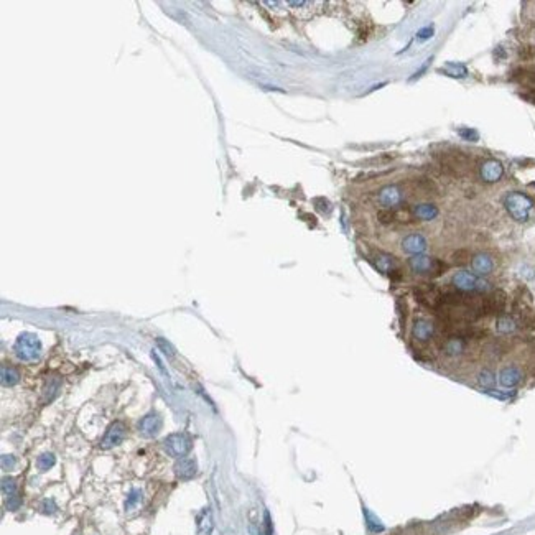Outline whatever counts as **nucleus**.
I'll return each instance as SVG.
<instances>
[{"label":"nucleus","mask_w":535,"mask_h":535,"mask_svg":"<svg viewBox=\"0 0 535 535\" xmlns=\"http://www.w3.org/2000/svg\"><path fill=\"white\" fill-rule=\"evenodd\" d=\"M504 206L508 212L512 216V219L519 222H526L528 216H530V211L534 208V201L528 198L527 194L519 193V191H514V193H509L504 198Z\"/></svg>","instance_id":"obj_1"},{"label":"nucleus","mask_w":535,"mask_h":535,"mask_svg":"<svg viewBox=\"0 0 535 535\" xmlns=\"http://www.w3.org/2000/svg\"><path fill=\"white\" fill-rule=\"evenodd\" d=\"M452 284L456 290L464 292V294H470V292H486L489 288L488 282L472 275L471 272H466V270L456 272L452 277Z\"/></svg>","instance_id":"obj_2"},{"label":"nucleus","mask_w":535,"mask_h":535,"mask_svg":"<svg viewBox=\"0 0 535 535\" xmlns=\"http://www.w3.org/2000/svg\"><path fill=\"white\" fill-rule=\"evenodd\" d=\"M191 446H193V442L184 433H173V435L166 436L165 442H163L165 452L170 456H174V458H183L191 450Z\"/></svg>","instance_id":"obj_3"},{"label":"nucleus","mask_w":535,"mask_h":535,"mask_svg":"<svg viewBox=\"0 0 535 535\" xmlns=\"http://www.w3.org/2000/svg\"><path fill=\"white\" fill-rule=\"evenodd\" d=\"M414 295L416 298V302L430 310H435L436 312L442 306V288H438L435 285L418 286V288H415Z\"/></svg>","instance_id":"obj_4"},{"label":"nucleus","mask_w":535,"mask_h":535,"mask_svg":"<svg viewBox=\"0 0 535 535\" xmlns=\"http://www.w3.org/2000/svg\"><path fill=\"white\" fill-rule=\"evenodd\" d=\"M426 239L422 234H408L402 240V249L410 256H424L426 252Z\"/></svg>","instance_id":"obj_5"},{"label":"nucleus","mask_w":535,"mask_h":535,"mask_svg":"<svg viewBox=\"0 0 535 535\" xmlns=\"http://www.w3.org/2000/svg\"><path fill=\"white\" fill-rule=\"evenodd\" d=\"M124 438H126V426H124V424H120V422H117V424L110 425L109 430L106 432L102 442H100V446L104 450L114 448L124 442Z\"/></svg>","instance_id":"obj_6"},{"label":"nucleus","mask_w":535,"mask_h":535,"mask_svg":"<svg viewBox=\"0 0 535 535\" xmlns=\"http://www.w3.org/2000/svg\"><path fill=\"white\" fill-rule=\"evenodd\" d=\"M433 334H435V326H433L432 321L428 320H416L414 326H412V336L415 341H420V342H428L433 338Z\"/></svg>","instance_id":"obj_7"},{"label":"nucleus","mask_w":535,"mask_h":535,"mask_svg":"<svg viewBox=\"0 0 535 535\" xmlns=\"http://www.w3.org/2000/svg\"><path fill=\"white\" fill-rule=\"evenodd\" d=\"M504 166L498 160H488L481 165V178L488 183H496L502 178Z\"/></svg>","instance_id":"obj_8"},{"label":"nucleus","mask_w":535,"mask_h":535,"mask_svg":"<svg viewBox=\"0 0 535 535\" xmlns=\"http://www.w3.org/2000/svg\"><path fill=\"white\" fill-rule=\"evenodd\" d=\"M138 430L144 436L152 438L162 430V418L156 414H148L145 415L142 420L138 422Z\"/></svg>","instance_id":"obj_9"},{"label":"nucleus","mask_w":535,"mask_h":535,"mask_svg":"<svg viewBox=\"0 0 535 535\" xmlns=\"http://www.w3.org/2000/svg\"><path fill=\"white\" fill-rule=\"evenodd\" d=\"M522 380V370L516 366H509V368H504L499 372V384L506 387V388H512L516 386H519Z\"/></svg>","instance_id":"obj_10"},{"label":"nucleus","mask_w":535,"mask_h":535,"mask_svg":"<svg viewBox=\"0 0 535 535\" xmlns=\"http://www.w3.org/2000/svg\"><path fill=\"white\" fill-rule=\"evenodd\" d=\"M196 471H198V466H196V461L193 458H182L174 464V472H176L180 480H191L196 474Z\"/></svg>","instance_id":"obj_11"},{"label":"nucleus","mask_w":535,"mask_h":535,"mask_svg":"<svg viewBox=\"0 0 535 535\" xmlns=\"http://www.w3.org/2000/svg\"><path fill=\"white\" fill-rule=\"evenodd\" d=\"M379 201L384 206L396 208L402 202V193L397 186H386L379 191Z\"/></svg>","instance_id":"obj_12"},{"label":"nucleus","mask_w":535,"mask_h":535,"mask_svg":"<svg viewBox=\"0 0 535 535\" xmlns=\"http://www.w3.org/2000/svg\"><path fill=\"white\" fill-rule=\"evenodd\" d=\"M432 266H433V258L426 257L425 254L424 256H414L408 260V267L412 268V272L420 274V275H424V274L430 275Z\"/></svg>","instance_id":"obj_13"},{"label":"nucleus","mask_w":535,"mask_h":535,"mask_svg":"<svg viewBox=\"0 0 535 535\" xmlns=\"http://www.w3.org/2000/svg\"><path fill=\"white\" fill-rule=\"evenodd\" d=\"M471 266H472V270H474L476 274L480 275H488L492 272L494 268V262L492 258L486 256V254H478L471 258Z\"/></svg>","instance_id":"obj_14"},{"label":"nucleus","mask_w":535,"mask_h":535,"mask_svg":"<svg viewBox=\"0 0 535 535\" xmlns=\"http://www.w3.org/2000/svg\"><path fill=\"white\" fill-rule=\"evenodd\" d=\"M35 346L38 348L36 340H33V338H28V336H24V338H22V340L18 341V344H16V349H18V356L24 358V359H33V358H36L38 349H35Z\"/></svg>","instance_id":"obj_15"},{"label":"nucleus","mask_w":535,"mask_h":535,"mask_svg":"<svg viewBox=\"0 0 535 535\" xmlns=\"http://www.w3.org/2000/svg\"><path fill=\"white\" fill-rule=\"evenodd\" d=\"M464 348H466V341L463 340V338L453 336V338H450L446 342H444L443 352L446 354V356H450V358H458V356H461V354L464 352Z\"/></svg>","instance_id":"obj_16"},{"label":"nucleus","mask_w":535,"mask_h":535,"mask_svg":"<svg viewBox=\"0 0 535 535\" xmlns=\"http://www.w3.org/2000/svg\"><path fill=\"white\" fill-rule=\"evenodd\" d=\"M412 214L416 219H422V221H433L438 216V208L435 204H430V202H424V204H415Z\"/></svg>","instance_id":"obj_17"},{"label":"nucleus","mask_w":535,"mask_h":535,"mask_svg":"<svg viewBox=\"0 0 535 535\" xmlns=\"http://www.w3.org/2000/svg\"><path fill=\"white\" fill-rule=\"evenodd\" d=\"M212 532V517L211 510L206 509L198 517V535H211Z\"/></svg>","instance_id":"obj_18"},{"label":"nucleus","mask_w":535,"mask_h":535,"mask_svg":"<svg viewBox=\"0 0 535 535\" xmlns=\"http://www.w3.org/2000/svg\"><path fill=\"white\" fill-rule=\"evenodd\" d=\"M496 328H498V331L500 334H510L512 331H516L517 328V323L516 320L512 316H499L498 318V323H496Z\"/></svg>","instance_id":"obj_19"},{"label":"nucleus","mask_w":535,"mask_h":535,"mask_svg":"<svg viewBox=\"0 0 535 535\" xmlns=\"http://www.w3.org/2000/svg\"><path fill=\"white\" fill-rule=\"evenodd\" d=\"M444 71H446V76H452V78H466L468 76V68H466L463 63H446L443 68Z\"/></svg>","instance_id":"obj_20"},{"label":"nucleus","mask_w":535,"mask_h":535,"mask_svg":"<svg viewBox=\"0 0 535 535\" xmlns=\"http://www.w3.org/2000/svg\"><path fill=\"white\" fill-rule=\"evenodd\" d=\"M364 517H366V526H368V528H369L370 532H374V534L384 532V528H386L384 524H382L379 519H377V517L372 514V512L368 510V509H364Z\"/></svg>","instance_id":"obj_21"},{"label":"nucleus","mask_w":535,"mask_h":535,"mask_svg":"<svg viewBox=\"0 0 535 535\" xmlns=\"http://www.w3.org/2000/svg\"><path fill=\"white\" fill-rule=\"evenodd\" d=\"M394 266H396V264H394V258L387 254H380L376 258V267L379 268L382 274H390L394 270Z\"/></svg>","instance_id":"obj_22"},{"label":"nucleus","mask_w":535,"mask_h":535,"mask_svg":"<svg viewBox=\"0 0 535 535\" xmlns=\"http://www.w3.org/2000/svg\"><path fill=\"white\" fill-rule=\"evenodd\" d=\"M478 384L484 388H491L496 384V377L491 369H482L480 374H478Z\"/></svg>","instance_id":"obj_23"},{"label":"nucleus","mask_w":535,"mask_h":535,"mask_svg":"<svg viewBox=\"0 0 535 535\" xmlns=\"http://www.w3.org/2000/svg\"><path fill=\"white\" fill-rule=\"evenodd\" d=\"M458 135L463 140H466V142H478L480 140V134H478V130H474V128L471 127H461L458 128Z\"/></svg>","instance_id":"obj_24"},{"label":"nucleus","mask_w":535,"mask_h":535,"mask_svg":"<svg viewBox=\"0 0 535 535\" xmlns=\"http://www.w3.org/2000/svg\"><path fill=\"white\" fill-rule=\"evenodd\" d=\"M377 219H379L380 224H386V226H388V224L397 221V212L392 211V210H380L379 212H377Z\"/></svg>","instance_id":"obj_25"},{"label":"nucleus","mask_w":535,"mask_h":535,"mask_svg":"<svg viewBox=\"0 0 535 535\" xmlns=\"http://www.w3.org/2000/svg\"><path fill=\"white\" fill-rule=\"evenodd\" d=\"M16 380H18V374H16L15 369H12V368H4L2 369V382H4V386H14V384H16Z\"/></svg>","instance_id":"obj_26"},{"label":"nucleus","mask_w":535,"mask_h":535,"mask_svg":"<svg viewBox=\"0 0 535 535\" xmlns=\"http://www.w3.org/2000/svg\"><path fill=\"white\" fill-rule=\"evenodd\" d=\"M470 258H471V256H470L468 250H466V249H460V250L453 252L452 262L454 264V266H464V264L470 262Z\"/></svg>","instance_id":"obj_27"},{"label":"nucleus","mask_w":535,"mask_h":535,"mask_svg":"<svg viewBox=\"0 0 535 535\" xmlns=\"http://www.w3.org/2000/svg\"><path fill=\"white\" fill-rule=\"evenodd\" d=\"M448 270V264L440 260V258H433V266H432V272H430V277H440V275H443L444 272Z\"/></svg>","instance_id":"obj_28"},{"label":"nucleus","mask_w":535,"mask_h":535,"mask_svg":"<svg viewBox=\"0 0 535 535\" xmlns=\"http://www.w3.org/2000/svg\"><path fill=\"white\" fill-rule=\"evenodd\" d=\"M36 464H38V468H40L42 471H48L54 464V456L52 453H44V454L40 456V458H38Z\"/></svg>","instance_id":"obj_29"},{"label":"nucleus","mask_w":535,"mask_h":535,"mask_svg":"<svg viewBox=\"0 0 535 535\" xmlns=\"http://www.w3.org/2000/svg\"><path fill=\"white\" fill-rule=\"evenodd\" d=\"M2 492H4L5 498L16 494V484H15V481L12 480V478H4V480H2Z\"/></svg>","instance_id":"obj_30"},{"label":"nucleus","mask_w":535,"mask_h":535,"mask_svg":"<svg viewBox=\"0 0 535 535\" xmlns=\"http://www.w3.org/2000/svg\"><path fill=\"white\" fill-rule=\"evenodd\" d=\"M140 499H142V492H140L138 489H134V491H130L127 502H126V509H132L134 506H137L140 502Z\"/></svg>","instance_id":"obj_31"},{"label":"nucleus","mask_w":535,"mask_h":535,"mask_svg":"<svg viewBox=\"0 0 535 535\" xmlns=\"http://www.w3.org/2000/svg\"><path fill=\"white\" fill-rule=\"evenodd\" d=\"M22 504V499L18 494H14V496H8L7 499H5V506H7L8 510H16L20 508Z\"/></svg>","instance_id":"obj_32"},{"label":"nucleus","mask_w":535,"mask_h":535,"mask_svg":"<svg viewBox=\"0 0 535 535\" xmlns=\"http://www.w3.org/2000/svg\"><path fill=\"white\" fill-rule=\"evenodd\" d=\"M433 33H435V28H433V25H428V26L422 28V30L416 32V38L424 42V40H428V38H432Z\"/></svg>","instance_id":"obj_33"},{"label":"nucleus","mask_w":535,"mask_h":535,"mask_svg":"<svg viewBox=\"0 0 535 535\" xmlns=\"http://www.w3.org/2000/svg\"><path fill=\"white\" fill-rule=\"evenodd\" d=\"M488 396L491 397H496V398H500V400H508V398H510L512 396H514V392H498V390H492V388H489L488 390Z\"/></svg>","instance_id":"obj_34"},{"label":"nucleus","mask_w":535,"mask_h":535,"mask_svg":"<svg viewBox=\"0 0 535 535\" xmlns=\"http://www.w3.org/2000/svg\"><path fill=\"white\" fill-rule=\"evenodd\" d=\"M430 61H433V56H430V58H428L426 61H425V63L424 64H422V68H418V70H416V72H415V74L412 76V78H410V80L408 81H415L416 80V78H420V76H424V72L428 70V66H430Z\"/></svg>","instance_id":"obj_35"},{"label":"nucleus","mask_w":535,"mask_h":535,"mask_svg":"<svg viewBox=\"0 0 535 535\" xmlns=\"http://www.w3.org/2000/svg\"><path fill=\"white\" fill-rule=\"evenodd\" d=\"M43 512H44V514H54V512H56V504L53 502L52 499H48V500H44V502H43Z\"/></svg>","instance_id":"obj_36"},{"label":"nucleus","mask_w":535,"mask_h":535,"mask_svg":"<svg viewBox=\"0 0 535 535\" xmlns=\"http://www.w3.org/2000/svg\"><path fill=\"white\" fill-rule=\"evenodd\" d=\"M14 464H15L14 456H4V458H2V468H4V470H7V468L12 470Z\"/></svg>","instance_id":"obj_37"},{"label":"nucleus","mask_w":535,"mask_h":535,"mask_svg":"<svg viewBox=\"0 0 535 535\" xmlns=\"http://www.w3.org/2000/svg\"><path fill=\"white\" fill-rule=\"evenodd\" d=\"M266 535H274V527H272V519H270L268 512L266 514Z\"/></svg>","instance_id":"obj_38"},{"label":"nucleus","mask_w":535,"mask_h":535,"mask_svg":"<svg viewBox=\"0 0 535 535\" xmlns=\"http://www.w3.org/2000/svg\"><path fill=\"white\" fill-rule=\"evenodd\" d=\"M534 100H535V98H534Z\"/></svg>","instance_id":"obj_39"}]
</instances>
